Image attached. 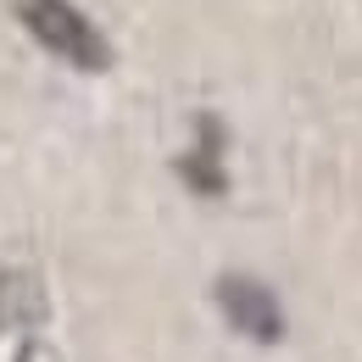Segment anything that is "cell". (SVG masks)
Segmentation results:
<instances>
[{
	"instance_id": "7a4b0ae2",
	"label": "cell",
	"mask_w": 362,
	"mask_h": 362,
	"mask_svg": "<svg viewBox=\"0 0 362 362\" xmlns=\"http://www.w3.org/2000/svg\"><path fill=\"white\" fill-rule=\"evenodd\" d=\"M45 284L34 268H0V329L6 334H34L45 323Z\"/></svg>"
},
{
	"instance_id": "3957f363",
	"label": "cell",
	"mask_w": 362,
	"mask_h": 362,
	"mask_svg": "<svg viewBox=\"0 0 362 362\" xmlns=\"http://www.w3.org/2000/svg\"><path fill=\"white\" fill-rule=\"evenodd\" d=\"M223 307L228 317L245 329V334H262V340H273L279 334V307H273V296L262 290V284H251V279H223Z\"/></svg>"
},
{
	"instance_id": "6da1fadb",
	"label": "cell",
	"mask_w": 362,
	"mask_h": 362,
	"mask_svg": "<svg viewBox=\"0 0 362 362\" xmlns=\"http://www.w3.org/2000/svg\"><path fill=\"white\" fill-rule=\"evenodd\" d=\"M11 6H17V23H23L50 56H62L67 67H84V73L112 67V45L100 40V28H95L73 0H11Z\"/></svg>"
}]
</instances>
